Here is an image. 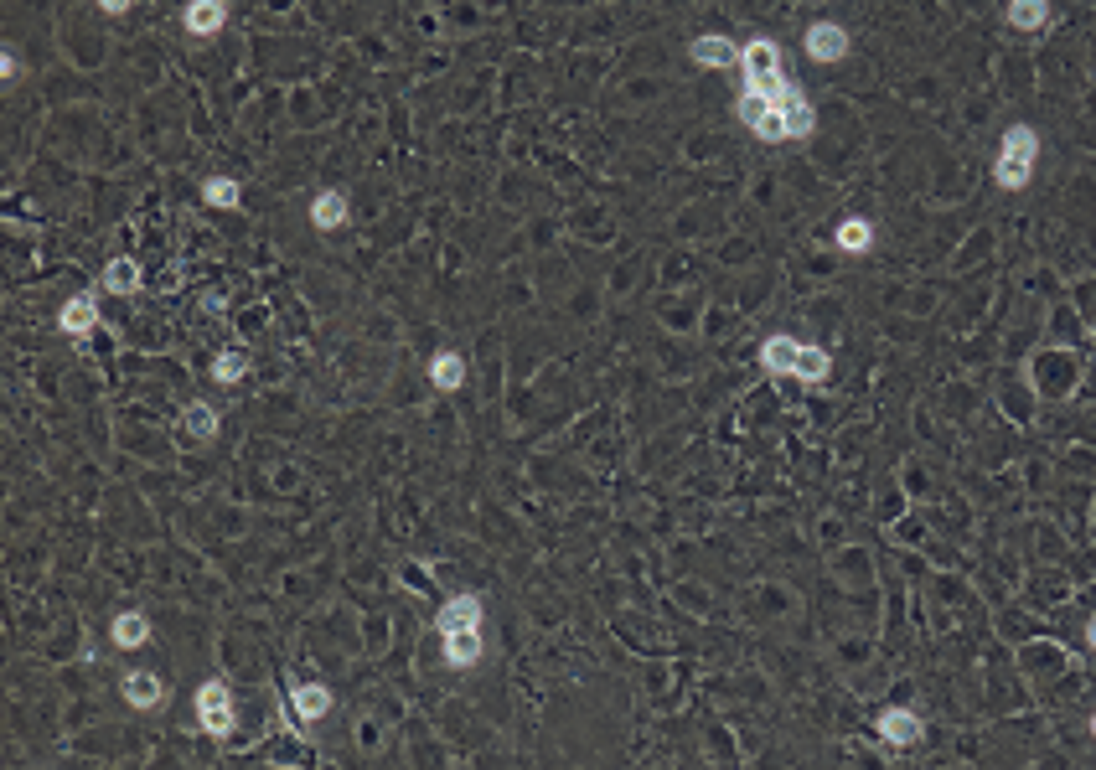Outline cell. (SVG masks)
Here are the masks:
<instances>
[{"mask_svg":"<svg viewBox=\"0 0 1096 770\" xmlns=\"http://www.w3.org/2000/svg\"><path fill=\"white\" fill-rule=\"evenodd\" d=\"M187 435L202 440V445L218 440V409H212V404H192L187 409Z\"/></svg>","mask_w":1096,"mask_h":770,"instance_id":"obj_24","label":"cell"},{"mask_svg":"<svg viewBox=\"0 0 1096 770\" xmlns=\"http://www.w3.org/2000/svg\"><path fill=\"white\" fill-rule=\"evenodd\" d=\"M1034 156H1040V135H1034L1029 125H1009V130H1003V150H998L993 181H998L1003 192H1019V187H1029V176H1034Z\"/></svg>","mask_w":1096,"mask_h":770,"instance_id":"obj_1","label":"cell"},{"mask_svg":"<svg viewBox=\"0 0 1096 770\" xmlns=\"http://www.w3.org/2000/svg\"><path fill=\"white\" fill-rule=\"evenodd\" d=\"M430 383L440 388V393H455L466 383V362H461V352H435L430 357Z\"/></svg>","mask_w":1096,"mask_h":770,"instance_id":"obj_18","label":"cell"},{"mask_svg":"<svg viewBox=\"0 0 1096 770\" xmlns=\"http://www.w3.org/2000/svg\"><path fill=\"white\" fill-rule=\"evenodd\" d=\"M290 714H295L300 724H321V719L331 714V688H321V683L290 688Z\"/></svg>","mask_w":1096,"mask_h":770,"instance_id":"obj_8","label":"cell"},{"mask_svg":"<svg viewBox=\"0 0 1096 770\" xmlns=\"http://www.w3.org/2000/svg\"><path fill=\"white\" fill-rule=\"evenodd\" d=\"M57 326H63L68 336H88L99 326V300L94 295H73L68 305H63V316H57Z\"/></svg>","mask_w":1096,"mask_h":770,"instance_id":"obj_14","label":"cell"},{"mask_svg":"<svg viewBox=\"0 0 1096 770\" xmlns=\"http://www.w3.org/2000/svg\"><path fill=\"white\" fill-rule=\"evenodd\" d=\"M212 378H218L223 388L243 383V378H249V357H243V352H223L218 362H212Z\"/></svg>","mask_w":1096,"mask_h":770,"instance_id":"obj_25","label":"cell"},{"mask_svg":"<svg viewBox=\"0 0 1096 770\" xmlns=\"http://www.w3.org/2000/svg\"><path fill=\"white\" fill-rule=\"evenodd\" d=\"M740 68H745V88H760V83L781 78V47H776L771 37H755V42H745V52H740Z\"/></svg>","mask_w":1096,"mask_h":770,"instance_id":"obj_4","label":"cell"},{"mask_svg":"<svg viewBox=\"0 0 1096 770\" xmlns=\"http://www.w3.org/2000/svg\"><path fill=\"white\" fill-rule=\"evenodd\" d=\"M1086 646H1091V652H1096V615H1091V621H1086Z\"/></svg>","mask_w":1096,"mask_h":770,"instance_id":"obj_28","label":"cell"},{"mask_svg":"<svg viewBox=\"0 0 1096 770\" xmlns=\"http://www.w3.org/2000/svg\"><path fill=\"white\" fill-rule=\"evenodd\" d=\"M828 373H833V357L822 347H802L797 367H791V378H802V383H828Z\"/></svg>","mask_w":1096,"mask_h":770,"instance_id":"obj_20","label":"cell"},{"mask_svg":"<svg viewBox=\"0 0 1096 770\" xmlns=\"http://www.w3.org/2000/svg\"><path fill=\"white\" fill-rule=\"evenodd\" d=\"M797 352H802V342H791V336H771V342L760 347V367H766V373H776V378H791Z\"/></svg>","mask_w":1096,"mask_h":770,"instance_id":"obj_15","label":"cell"},{"mask_svg":"<svg viewBox=\"0 0 1096 770\" xmlns=\"http://www.w3.org/2000/svg\"><path fill=\"white\" fill-rule=\"evenodd\" d=\"M466 626H481V595H471V590L450 595L440 605V636L445 631H466Z\"/></svg>","mask_w":1096,"mask_h":770,"instance_id":"obj_9","label":"cell"},{"mask_svg":"<svg viewBox=\"0 0 1096 770\" xmlns=\"http://www.w3.org/2000/svg\"><path fill=\"white\" fill-rule=\"evenodd\" d=\"M125 703H135V708H161V703H166V683H161L156 672L135 667V672H125Z\"/></svg>","mask_w":1096,"mask_h":770,"instance_id":"obj_11","label":"cell"},{"mask_svg":"<svg viewBox=\"0 0 1096 770\" xmlns=\"http://www.w3.org/2000/svg\"><path fill=\"white\" fill-rule=\"evenodd\" d=\"M445 662L450 667H476L481 662V626H466V631H445Z\"/></svg>","mask_w":1096,"mask_h":770,"instance_id":"obj_13","label":"cell"},{"mask_svg":"<svg viewBox=\"0 0 1096 770\" xmlns=\"http://www.w3.org/2000/svg\"><path fill=\"white\" fill-rule=\"evenodd\" d=\"M802 42H807L812 63H843V57H848V32L838 21H812Z\"/></svg>","mask_w":1096,"mask_h":770,"instance_id":"obj_5","label":"cell"},{"mask_svg":"<svg viewBox=\"0 0 1096 770\" xmlns=\"http://www.w3.org/2000/svg\"><path fill=\"white\" fill-rule=\"evenodd\" d=\"M104 290H114V295H135V290H140V264H135V259H109V269H104Z\"/></svg>","mask_w":1096,"mask_h":770,"instance_id":"obj_22","label":"cell"},{"mask_svg":"<svg viewBox=\"0 0 1096 770\" xmlns=\"http://www.w3.org/2000/svg\"><path fill=\"white\" fill-rule=\"evenodd\" d=\"M688 57H693L698 68H735V63H740V47L729 42V37H714V32H709V37H698V42L688 47Z\"/></svg>","mask_w":1096,"mask_h":770,"instance_id":"obj_10","label":"cell"},{"mask_svg":"<svg viewBox=\"0 0 1096 770\" xmlns=\"http://www.w3.org/2000/svg\"><path fill=\"white\" fill-rule=\"evenodd\" d=\"M1091 734H1096V719H1091Z\"/></svg>","mask_w":1096,"mask_h":770,"instance_id":"obj_29","label":"cell"},{"mask_svg":"<svg viewBox=\"0 0 1096 770\" xmlns=\"http://www.w3.org/2000/svg\"><path fill=\"white\" fill-rule=\"evenodd\" d=\"M109 641L114 646H125V652H135V646H145L150 641V621L140 610H125V615H114V626H109Z\"/></svg>","mask_w":1096,"mask_h":770,"instance_id":"obj_16","label":"cell"},{"mask_svg":"<svg viewBox=\"0 0 1096 770\" xmlns=\"http://www.w3.org/2000/svg\"><path fill=\"white\" fill-rule=\"evenodd\" d=\"M1009 26H1019V32L1050 26V0H1009Z\"/></svg>","mask_w":1096,"mask_h":770,"instance_id":"obj_19","label":"cell"},{"mask_svg":"<svg viewBox=\"0 0 1096 770\" xmlns=\"http://www.w3.org/2000/svg\"><path fill=\"white\" fill-rule=\"evenodd\" d=\"M879 739H885L890 750H910L921 739V719L910 714V708H885V714H879Z\"/></svg>","mask_w":1096,"mask_h":770,"instance_id":"obj_7","label":"cell"},{"mask_svg":"<svg viewBox=\"0 0 1096 770\" xmlns=\"http://www.w3.org/2000/svg\"><path fill=\"white\" fill-rule=\"evenodd\" d=\"M740 119L760 135V140H786V119H781V104L766 94V88H745L740 94Z\"/></svg>","mask_w":1096,"mask_h":770,"instance_id":"obj_3","label":"cell"},{"mask_svg":"<svg viewBox=\"0 0 1096 770\" xmlns=\"http://www.w3.org/2000/svg\"><path fill=\"white\" fill-rule=\"evenodd\" d=\"M833 243H838L843 254H869V249H874V223H869V218H843L838 233H833Z\"/></svg>","mask_w":1096,"mask_h":770,"instance_id":"obj_17","label":"cell"},{"mask_svg":"<svg viewBox=\"0 0 1096 770\" xmlns=\"http://www.w3.org/2000/svg\"><path fill=\"white\" fill-rule=\"evenodd\" d=\"M781 119H786V140H807L817 130V114H812V99L802 94L797 83H786V99H781Z\"/></svg>","mask_w":1096,"mask_h":770,"instance_id":"obj_6","label":"cell"},{"mask_svg":"<svg viewBox=\"0 0 1096 770\" xmlns=\"http://www.w3.org/2000/svg\"><path fill=\"white\" fill-rule=\"evenodd\" d=\"M311 223L316 228H342L347 223V192H321L311 202Z\"/></svg>","mask_w":1096,"mask_h":770,"instance_id":"obj_21","label":"cell"},{"mask_svg":"<svg viewBox=\"0 0 1096 770\" xmlns=\"http://www.w3.org/2000/svg\"><path fill=\"white\" fill-rule=\"evenodd\" d=\"M197 719L212 739H228L233 734V693L223 677H207V683L197 688Z\"/></svg>","mask_w":1096,"mask_h":770,"instance_id":"obj_2","label":"cell"},{"mask_svg":"<svg viewBox=\"0 0 1096 770\" xmlns=\"http://www.w3.org/2000/svg\"><path fill=\"white\" fill-rule=\"evenodd\" d=\"M16 73H21V63H16V52L6 47V52H0V78H6V83H16Z\"/></svg>","mask_w":1096,"mask_h":770,"instance_id":"obj_26","label":"cell"},{"mask_svg":"<svg viewBox=\"0 0 1096 770\" xmlns=\"http://www.w3.org/2000/svg\"><path fill=\"white\" fill-rule=\"evenodd\" d=\"M202 202H207V207H238V202H243V187H238L233 176H207V181H202Z\"/></svg>","mask_w":1096,"mask_h":770,"instance_id":"obj_23","label":"cell"},{"mask_svg":"<svg viewBox=\"0 0 1096 770\" xmlns=\"http://www.w3.org/2000/svg\"><path fill=\"white\" fill-rule=\"evenodd\" d=\"M181 21H187V32H192V37H218V32H223V21H228V6H223V0H192Z\"/></svg>","mask_w":1096,"mask_h":770,"instance_id":"obj_12","label":"cell"},{"mask_svg":"<svg viewBox=\"0 0 1096 770\" xmlns=\"http://www.w3.org/2000/svg\"><path fill=\"white\" fill-rule=\"evenodd\" d=\"M130 6H135V0H99V11H104V16H125Z\"/></svg>","mask_w":1096,"mask_h":770,"instance_id":"obj_27","label":"cell"}]
</instances>
